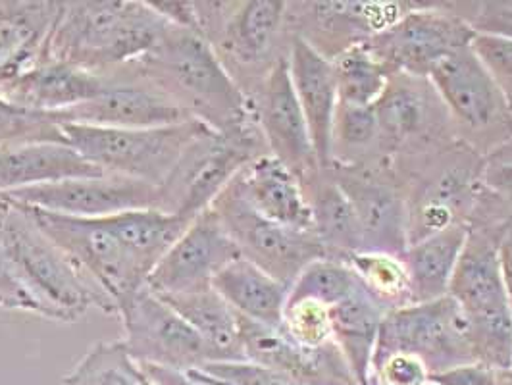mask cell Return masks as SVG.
<instances>
[{
	"mask_svg": "<svg viewBox=\"0 0 512 385\" xmlns=\"http://www.w3.org/2000/svg\"><path fill=\"white\" fill-rule=\"evenodd\" d=\"M287 60L297 99L307 118L320 172L330 170L333 166V116L339 101L332 58L310 45L303 35H295Z\"/></svg>",
	"mask_w": 512,
	"mask_h": 385,
	"instance_id": "obj_19",
	"label": "cell"
},
{
	"mask_svg": "<svg viewBox=\"0 0 512 385\" xmlns=\"http://www.w3.org/2000/svg\"><path fill=\"white\" fill-rule=\"evenodd\" d=\"M8 208V199L0 195V308L6 310H24L39 316V308L35 301L27 295L20 280L16 278V272L12 268V262L6 253L4 239H2V220Z\"/></svg>",
	"mask_w": 512,
	"mask_h": 385,
	"instance_id": "obj_41",
	"label": "cell"
},
{
	"mask_svg": "<svg viewBox=\"0 0 512 385\" xmlns=\"http://www.w3.org/2000/svg\"><path fill=\"white\" fill-rule=\"evenodd\" d=\"M282 330L293 341L307 347H318L333 341L328 308L308 301L285 305Z\"/></svg>",
	"mask_w": 512,
	"mask_h": 385,
	"instance_id": "obj_37",
	"label": "cell"
},
{
	"mask_svg": "<svg viewBox=\"0 0 512 385\" xmlns=\"http://www.w3.org/2000/svg\"><path fill=\"white\" fill-rule=\"evenodd\" d=\"M312 206L314 233L326 255L347 260L362 253V237L353 205L337 181H320L308 197Z\"/></svg>",
	"mask_w": 512,
	"mask_h": 385,
	"instance_id": "obj_30",
	"label": "cell"
},
{
	"mask_svg": "<svg viewBox=\"0 0 512 385\" xmlns=\"http://www.w3.org/2000/svg\"><path fill=\"white\" fill-rule=\"evenodd\" d=\"M449 295L466 316L476 362L512 370V307L495 235L470 228Z\"/></svg>",
	"mask_w": 512,
	"mask_h": 385,
	"instance_id": "obj_4",
	"label": "cell"
},
{
	"mask_svg": "<svg viewBox=\"0 0 512 385\" xmlns=\"http://www.w3.org/2000/svg\"><path fill=\"white\" fill-rule=\"evenodd\" d=\"M114 81V74H95L66 62L39 58L22 76L0 87V97L27 110L54 116L101 97Z\"/></svg>",
	"mask_w": 512,
	"mask_h": 385,
	"instance_id": "obj_18",
	"label": "cell"
},
{
	"mask_svg": "<svg viewBox=\"0 0 512 385\" xmlns=\"http://www.w3.org/2000/svg\"><path fill=\"white\" fill-rule=\"evenodd\" d=\"M210 208L230 233L241 257L287 287L312 260L328 257L314 231L291 230L262 218L239 197L231 181Z\"/></svg>",
	"mask_w": 512,
	"mask_h": 385,
	"instance_id": "obj_9",
	"label": "cell"
},
{
	"mask_svg": "<svg viewBox=\"0 0 512 385\" xmlns=\"http://www.w3.org/2000/svg\"><path fill=\"white\" fill-rule=\"evenodd\" d=\"M339 187L349 197L362 237V253L403 257L409 247V206L380 181L364 176H339Z\"/></svg>",
	"mask_w": 512,
	"mask_h": 385,
	"instance_id": "obj_21",
	"label": "cell"
},
{
	"mask_svg": "<svg viewBox=\"0 0 512 385\" xmlns=\"http://www.w3.org/2000/svg\"><path fill=\"white\" fill-rule=\"evenodd\" d=\"M2 239L16 278L39 308V318L77 322L89 308L118 314L116 305L77 270L24 206L8 201Z\"/></svg>",
	"mask_w": 512,
	"mask_h": 385,
	"instance_id": "obj_3",
	"label": "cell"
},
{
	"mask_svg": "<svg viewBox=\"0 0 512 385\" xmlns=\"http://www.w3.org/2000/svg\"><path fill=\"white\" fill-rule=\"evenodd\" d=\"M333 151L341 145L347 151H359L372 145L374 141H382L378 120L374 114V106L343 103L337 101L333 116Z\"/></svg>",
	"mask_w": 512,
	"mask_h": 385,
	"instance_id": "obj_36",
	"label": "cell"
},
{
	"mask_svg": "<svg viewBox=\"0 0 512 385\" xmlns=\"http://www.w3.org/2000/svg\"><path fill=\"white\" fill-rule=\"evenodd\" d=\"M93 176H104V172L64 143H18L0 149V195Z\"/></svg>",
	"mask_w": 512,
	"mask_h": 385,
	"instance_id": "obj_23",
	"label": "cell"
},
{
	"mask_svg": "<svg viewBox=\"0 0 512 385\" xmlns=\"http://www.w3.org/2000/svg\"><path fill=\"white\" fill-rule=\"evenodd\" d=\"M432 385H511L509 372L486 366L482 362L462 364L430 376Z\"/></svg>",
	"mask_w": 512,
	"mask_h": 385,
	"instance_id": "obj_43",
	"label": "cell"
},
{
	"mask_svg": "<svg viewBox=\"0 0 512 385\" xmlns=\"http://www.w3.org/2000/svg\"><path fill=\"white\" fill-rule=\"evenodd\" d=\"M332 64L339 101L360 106H374L378 103L389 79L395 74L366 45V41L337 52L332 58Z\"/></svg>",
	"mask_w": 512,
	"mask_h": 385,
	"instance_id": "obj_31",
	"label": "cell"
},
{
	"mask_svg": "<svg viewBox=\"0 0 512 385\" xmlns=\"http://www.w3.org/2000/svg\"><path fill=\"white\" fill-rule=\"evenodd\" d=\"M260 129L222 135L208 129L181 154L180 162L160 185V210L193 222L208 210L239 170L260 153Z\"/></svg>",
	"mask_w": 512,
	"mask_h": 385,
	"instance_id": "obj_8",
	"label": "cell"
},
{
	"mask_svg": "<svg viewBox=\"0 0 512 385\" xmlns=\"http://www.w3.org/2000/svg\"><path fill=\"white\" fill-rule=\"evenodd\" d=\"M509 382H511L512 385V370H509Z\"/></svg>",
	"mask_w": 512,
	"mask_h": 385,
	"instance_id": "obj_46",
	"label": "cell"
},
{
	"mask_svg": "<svg viewBox=\"0 0 512 385\" xmlns=\"http://www.w3.org/2000/svg\"><path fill=\"white\" fill-rule=\"evenodd\" d=\"M255 106L256 126L262 133L268 153L282 160L293 170L303 185L320 174V166L314 154L307 118L297 99L287 54L278 56L262 79Z\"/></svg>",
	"mask_w": 512,
	"mask_h": 385,
	"instance_id": "obj_15",
	"label": "cell"
},
{
	"mask_svg": "<svg viewBox=\"0 0 512 385\" xmlns=\"http://www.w3.org/2000/svg\"><path fill=\"white\" fill-rule=\"evenodd\" d=\"M118 314L126 330L122 341L135 362L183 374L214 362L201 335L149 287L120 303Z\"/></svg>",
	"mask_w": 512,
	"mask_h": 385,
	"instance_id": "obj_10",
	"label": "cell"
},
{
	"mask_svg": "<svg viewBox=\"0 0 512 385\" xmlns=\"http://www.w3.org/2000/svg\"><path fill=\"white\" fill-rule=\"evenodd\" d=\"M64 385H153L139 362L129 355L122 339L95 343L70 374Z\"/></svg>",
	"mask_w": 512,
	"mask_h": 385,
	"instance_id": "obj_33",
	"label": "cell"
},
{
	"mask_svg": "<svg viewBox=\"0 0 512 385\" xmlns=\"http://www.w3.org/2000/svg\"><path fill=\"white\" fill-rule=\"evenodd\" d=\"M58 126L64 145L101 168L104 174L145 181L156 187L168 180L185 149L210 129L199 120L149 129Z\"/></svg>",
	"mask_w": 512,
	"mask_h": 385,
	"instance_id": "obj_5",
	"label": "cell"
},
{
	"mask_svg": "<svg viewBox=\"0 0 512 385\" xmlns=\"http://www.w3.org/2000/svg\"><path fill=\"white\" fill-rule=\"evenodd\" d=\"M58 10L51 0H0V87L43 56Z\"/></svg>",
	"mask_w": 512,
	"mask_h": 385,
	"instance_id": "obj_22",
	"label": "cell"
},
{
	"mask_svg": "<svg viewBox=\"0 0 512 385\" xmlns=\"http://www.w3.org/2000/svg\"><path fill=\"white\" fill-rule=\"evenodd\" d=\"M472 51L486 66L487 72L495 79L499 89L512 108V41L503 37H493L476 33L472 43Z\"/></svg>",
	"mask_w": 512,
	"mask_h": 385,
	"instance_id": "obj_39",
	"label": "cell"
},
{
	"mask_svg": "<svg viewBox=\"0 0 512 385\" xmlns=\"http://www.w3.org/2000/svg\"><path fill=\"white\" fill-rule=\"evenodd\" d=\"M476 31L468 20L439 8L407 10L395 24L366 39L391 72L426 77L451 52L470 47Z\"/></svg>",
	"mask_w": 512,
	"mask_h": 385,
	"instance_id": "obj_11",
	"label": "cell"
},
{
	"mask_svg": "<svg viewBox=\"0 0 512 385\" xmlns=\"http://www.w3.org/2000/svg\"><path fill=\"white\" fill-rule=\"evenodd\" d=\"M64 143L60 126L49 114L33 112L0 97V149L18 143Z\"/></svg>",
	"mask_w": 512,
	"mask_h": 385,
	"instance_id": "obj_35",
	"label": "cell"
},
{
	"mask_svg": "<svg viewBox=\"0 0 512 385\" xmlns=\"http://www.w3.org/2000/svg\"><path fill=\"white\" fill-rule=\"evenodd\" d=\"M245 360L262 366L291 385H359L333 341L307 347L282 328H270L239 316Z\"/></svg>",
	"mask_w": 512,
	"mask_h": 385,
	"instance_id": "obj_17",
	"label": "cell"
},
{
	"mask_svg": "<svg viewBox=\"0 0 512 385\" xmlns=\"http://www.w3.org/2000/svg\"><path fill=\"white\" fill-rule=\"evenodd\" d=\"M126 68L222 135L258 129L253 101L199 31L170 24L153 51Z\"/></svg>",
	"mask_w": 512,
	"mask_h": 385,
	"instance_id": "obj_1",
	"label": "cell"
},
{
	"mask_svg": "<svg viewBox=\"0 0 512 385\" xmlns=\"http://www.w3.org/2000/svg\"><path fill=\"white\" fill-rule=\"evenodd\" d=\"M391 355L422 360L430 376L476 362L466 316L451 295L389 310L380 328L372 368Z\"/></svg>",
	"mask_w": 512,
	"mask_h": 385,
	"instance_id": "obj_7",
	"label": "cell"
},
{
	"mask_svg": "<svg viewBox=\"0 0 512 385\" xmlns=\"http://www.w3.org/2000/svg\"><path fill=\"white\" fill-rule=\"evenodd\" d=\"M241 257L230 233L212 208L199 214L154 266L147 287L156 297L197 293L235 258Z\"/></svg>",
	"mask_w": 512,
	"mask_h": 385,
	"instance_id": "obj_14",
	"label": "cell"
},
{
	"mask_svg": "<svg viewBox=\"0 0 512 385\" xmlns=\"http://www.w3.org/2000/svg\"><path fill=\"white\" fill-rule=\"evenodd\" d=\"M430 372L422 360L409 355H391L372 368V385H428Z\"/></svg>",
	"mask_w": 512,
	"mask_h": 385,
	"instance_id": "obj_42",
	"label": "cell"
},
{
	"mask_svg": "<svg viewBox=\"0 0 512 385\" xmlns=\"http://www.w3.org/2000/svg\"><path fill=\"white\" fill-rule=\"evenodd\" d=\"M426 79L462 129L491 135L497 129L512 128L511 104L472 47L437 60Z\"/></svg>",
	"mask_w": 512,
	"mask_h": 385,
	"instance_id": "obj_12",
	"label": "cell"
},
{
	"mask_svg": "<svg viewBox=\"0 0 512 385\" xmlns=\"http://www.w3.org/2000/svg\"><path fill=\"white\" fill-rule=\"evenodd\" d=\"M428 385H432V384H428Z\"/></svg>",
	"mask_w": 512,
	"mask_h": 385,
	"instance_id": "obj_47",
	"label": "cell"
},
{
	"mask_svg": "<svg viewBox=\"0 0 512 385\" xmlns=\"http://www.w3.org/2000/svg\"><path fill=\"white\" fill-rule=\"evenodd\" d=\"M12 203L76 218H106L129 210H160V187L114 174L43 183L2 195Z\"/></svg>",
	"mask_w": 512,
	"mask_h": 385,
	"instance_id": "obj_13",
	"label": "cell"
},
{
	"mask_svg": "<svg viewBox=\"0 0 512 385\" xmlns=\"http://www.w3.org/2000/svg\"><path fill=\"white\" fill-rule=\"evenodd\" d=\"M362 287L359 274L347 260L322 257L312 260L289 287L287 303H316L332 308Z\"/></svg>",
	"mask_w": 512,
	"mask_h": 385,
	"instance_id": "obj_32",
	"label": "cell"
},
{
	"mask_svg": "<svg viewBox=\"0 0 512 385\" xmlns=\"http://www.w3.org/2000/svg\"><path fill=\"white\" fill-rule=\"evenodd\" d=\"M468 235L470 224L464 222L410 243L401 257L409 278L410 305L449 295Z\"/></svg>",
	"mask_w": 512,
	"mask_h": 385,
	"instance_id": "obj_25",
	"label": "cell"
},
{
	"mask_svg": "<svg viewBox=\"0 0 512 385\" xmlns=\"http://www.w3.org/2000/svg\"><path fill=\"white\" fill-rule=\"evenodd\" d=\"M33 222L70 257L77 270L116 308L147 287L149 272L112 230L108 218H76L22 205Z\"/></svg>",
	"mask_w": 512,
	"mask_h": 385,
	"instance_id": "obj_6",
	"label": "cell"
},
{
	"mask_svg": "<svg viewBox=\"0 0 512 385\" xmlns=\"http://www.w3.org/2000/svg\"><path fill=\"white\" fill-rule=\"evenodd\" d=\"M185 376L206 385H291L253 362H212L185 372Z\"/></svg>",
	"mask_w": 512,
	"mask_h": 385,
	"instance_id": "obj_38",
	"label": "cell"
},
{
	"mask_svg": "<svg viewBox=\"0 0 512 385\" xmlns=\"http://www.w3.org/2000/svg\"><path fill=\"white\" fill-rule=\"evenodd\" d=\"M480 183L499 201L512 206V137L487 154L480 170Z\"/></svg>",
	"mask_w": 512,
	"mask_h": 385,
	"instance_id": "obj_40",
	"label": "cell"
},
{
	"mask_svg": "<svg viewBox=\"0 0 512 385\" xmlns=\"http://www.w3.org/2000/svg\"><path fill=\"white\" fill-rule=\"evenodd\" d=\"M114 85L101 97L51 116L56 124L97 128L149 129L180 126L195 118L168 93L133 76L128 68L114 72Z\"/></svg>",
	"mask_w": 512,
	"mask_h": 385,
	"instance_id": "obj_16",
	"label": "cell"
},
{
	"mask_svg": "<svg viewBox=\"0 0 512 385\" xmlns=\"http://www.w3.org/2000/svg\"><path fill=\"white\" fill-rule=\"evenodd\" d=\"M495 239H497L501 268H503V276H505V283H507V289H509L512 307V214L501 222V226L497 228V233H495Z\"/></svg>",
	"mask_w": 512,
	"mask_h": 385,
	"instance_id": "obj_45",
	"label": "cell"
},
{
	"mask_svg": "<svg viewBox=\"0 0 512 385\" xmlns=\"http://www.w3.org/2000/svg\"><path fill=\"white\" fill-rule=\"evenodd\" d=\"M391 308L364 283L353 295L328 308L332 339L359 385H372V362L385 314Z\"/></svg>",
	"mask_w": 512,
	"mask_h": 385,
	"instance_id": "obj_24",
	"label": "cell"
},
{
	"mask_svg": "<svg viewBox=\"0 0 512 385\" xmlns=\"http://www.w3.org/2000/svg\"><path fill=\"white\" fill-rule=\"evenodd\" d=\"M160 299L201 335L214 362H247L241 343L239 314L212 287Z\"/></svg>",
	"mask_w": 512,
	"mask_h": 385,
	"instance_id": "obj_29",
	"label": "cell"
},
{
	"mask_svg": "<svg viewBox=\"0 0 512 385\" xmlns=\"http://www.w3.org/2000/svg\"><path fill=\"white\" fill-rule=\"evenodd\" d=\"M468 24L476 33L512 41V2H482Z\"/></svg>",
	"mask_w": 512,
	"mask_h": 385,
	"instance_id": "obj_44",
	"label": "cell"
},
{
	"mask_svg": "<svg viewBox=\"0 0 512 385\" xmlns=\"http://www.w3.org/2000/svg\"><path fill=\"white\" fill-rule=\"evenodd\" d=\"M212 289L239 316L270 328H282L289 287L251 260L235 258L212 280Z\"/></svg>",
	"mask_w": 512,
	"mask_h": 385,
	"instance_id": "obj_26",
	"label": "cell"
},
{
	"mask_svg": "<svg viewBox=\"0 0 512 385\" xmlns=\"http://www.w3.org/2000/svg\"><path fill=\"white\" fill-rule=\"evenodd\" d=\"M231 185L262 218L291 230L314 231L303 181L276 156L258 154L239 170Z\"/></svg>",
	"mask_w": 512,
	"mask_h": 385,
	"instance_id": "obj_20",
	"label": "cell"
},
{
	"mask_svg": "<svg viewBox=\"0 0 512 385\" xmlns=\"http://www.w3.org/2000/svg\"><path fill=\"white\" fill-rule=\"evenodd\" d=\"M424 77L409 74H393L384 95L374 104L380 137L387 145H403L410 139L424 135L432 124V101L437 93L428 81L420 85Z\"/></svg>",
	"mask_w": 512,
	"mask_h": 385,
	"instance_id": "obj_28",
	"label": "cell"
},
{
	"mask_svg": "<svg viewBox=\"0 0 512 385\" xmlns=\"http://www.w3.org/2000/svg\"><path fill=\"white\" fill-rule=\"evenodd\" d=\"M287 14L282 0L241 2L224 20L220 47L241 66L262 64L276 47Z\"/></svg>",
	"mask_w": 512,
	"mask_h": 385,
	"instance_id": "obj_27",
	"label": "cell"
},
{
	"mask_svg": "<svg viewBox=\"0 0 512 385\" xmlns=\"http://www.w3.org/2000/svg\"><path fill=\"white\" fill-rule=\"evenodd\" d=\"M168 26L143 0L60 2L41 58L114 74L153 51Z\"/></svg>",
	"mask_w": 512,
	"mask_h": 385,
	"instance_id": "obj_2",
	"label": "cell"
},
{
	"mask_svg": "<svg viewBox=\"0 0 512 385\" xmlns=\"http://www.w3.org/2000/svg\"><path fill=\"white\" fill-rule=\"evenodd\" d=\"M347 262L359 274L360 282L391 310L410 305L409 278L403 258L384 253H355Z\"/></svg>",
	"mask_w": 512,
	"mask_h": 385,
	"instance_id": "obj_34",
	"label": "cell"
}]
</instances>
